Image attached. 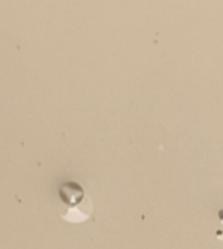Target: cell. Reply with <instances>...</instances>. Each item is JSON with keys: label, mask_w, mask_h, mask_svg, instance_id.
<instances>
[{"label": "cell", "mask_w": 223, "mask_h": 249, "mask_svg": "<svg viewBox=\"0 0 223 249\" xmlns=\"http://www.w3.org/2000/svg\"><path fill=\"white\" fill-rule=\"evenodd\" d=\"M61 201L68 206L67 213L61 215L69 222H83L87 219L90 211L81 207L85 201V193L81 186L74 182H68L60 188Z\"/></svg>", "instance_id": "6da1fadb"}]
</instances>
